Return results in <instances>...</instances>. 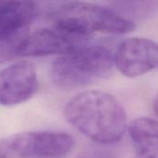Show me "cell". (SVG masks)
Wrapping results in <instances>:
<instances>
[{
  "label": "cell",
  "mask_w": 158,
  "mask_h": 158,
  "mask_svg": "<svg viewBox=\"0 0 158 158\" xmlns=\"http://www.w3.org/2000/svg\"><path fill=\"white\" fill-rule=\"evenodd\" d=\"M64 115L76 130L101 144L118 143L128 131L123 106L113 95L101 91L78 94L66 105Z\"/></svg>",
  "instance_id": "cell-1"
},
{
  "label": "cell",
  "mask_w": 158,
  "mask_h": 158,
  "mask_svg": "<svg viewBox=\"0 0 158 158\" xmlns=\"http://www.w3.org/2000/svg\"><path fill=\"white\" fill-rule=\"evenodd\" d=\"M48 16L54 26L80 34L94 32L123 34L132 31L135 24L117 11L94 3L70 1L53 6Z\"/></svg>",
  "instance_id": "cell-2"
},
{
  "label": "cell",
  "mask_w": 158,
  "mask_h": 158,
  "mask_svg": "<svg viewBox=\"0 0 158 158\" xmlns=\"http://www.w3.org/2000/svg\"><path fill=\"white\" fill-rule=\"evenodd\" d=\"M114 66V56L106 47L88 44L57 57L51 66V77L58 88L69 91L106 77Z\"/></svg>",
  "instance_id": "cell-3"
},
{
  "label": "cell",
  "mask_w": 158,
  "mask_h": 158,
  "mask_svg": "<svg viewBox=\"0 0 158 158\" xmlns=\"http://www.w3.org/2000/svg\"><path fill=\"white\" fill-rule=\"evenodd\" d=\"M74 146L69 134L57 131H27L0 140V155L5 158H61Z\"/></svg>",
  "instance_id": "cell-4"
},
{
  "label": "cell",
  "mask_w": 158,
  "mask_h": 158,
  "mask_svg": "<svg viewBox=\"0 0 158 158\" xmlns=\"http://www.w3.org/2000/svg\"><path fill=\"white\" fill-rule=\"evenodd\" d=\"M91 36L80 34L56 26L40 29L29 34L21 56L66 55L90 44Z\"/></svg>",
  "instance_id": "cell-5"
},
{
  "label": "cell",
  "mask_w": 158,
  "mask_h": 158,
  "mask_svg": "<svg viewBox=\"0 0 158 158\" xmlns=\"http://www.w3.org/2000/svg\"><path fill=\"white\" fill-rule=\"evenodd\" d=\"M118 71L130 78L158 70V44L146 38H130L123 41L114 55Z\"/></svg>",
  "instance_id": "cell-6"
},
{
  "label": "cell",
  "mask_w": 158,
  "mask_h": 158,
  "mask_svg": "<svg viewBox=\"0 0 158 158\" xmlns=\"http://www.w3.org/2000/svg\"><path fill=\"white\" fill-rule=\"evenodd\" d=\"M37 88V71L32 63L19 61L0 69V105L24 103L33 96Z\"/></svg>",
  "instance_id": "cell-7"
},
{
  "label": "cell",
  "mask_w": 158,
  "mask_h": 158,
  "mask_svg": "<svg viewBox=\"0 0 158 158\" xmlns=\"http://www.w3.org/2000/svg\"><path fill=\"white\" fill-rule=\"evenodd\" d=\"M136 158H158V121L139 118L128 125Z\"/></svg>",
  "instance_id": "cell-8"
},
{
  "label": "cell",
  "mask_w": 158,
  "mask_h": 158,
  "mask_svg": "<svg viewBox=\"0 0 158 158\" xmlns=\"http://www.w3.org/2000/svg\"><path fill=\"white\" fill-rule=\"evenodd\" d=\"M32 2L0 1V37L22 27L30 26L36 15Z\"/></svg>",
  "instance_id": "cell-9"
},
{
  "label": "cell",
  "mask_w": 158,
  "mask_h": 158,
  "mask_svg": "<svg viewBox=\"0 0 158 158\" xmlns=\"http://www.w3.org/2000/svg\"><path fill=\"white\" fill-rule=\"evenodd\" d=\"M30 26L12 31L0 37V64L21 56L25 42L30 34Z\"/></svg>",
  "instance_id": "cell-10"
},
{
  "label": "cell",
  "mask_w": 158,
  "mask_h": 158,
  "mask_svg": "<svg viewBox=\"0 0 158 158\" xmlns=\"http://www.w3.org/2000/svg\"><path fill=\"white\" fill-rule=\"evenodd\" d=\"M154 109H155L156 115L158 116V95L156 96V100L154 102Z\"/></svg>",
  "instance_id": "cell-11"
},
{
  "label": "cell",
  "mask_w": 158,
  "mask_h": 158,
  "mask_svg": "<svg viewBox=\"0 0 158 158\" xmlns=\"http://www.w3.org/2000/svg\"><path fill=\"white\" fill-rule=\"evenodd\" d=\"M0 158H5V157H3V156H1V155H0Z\"/></svg>",
  "instance_id": "cell-12"
}]
</instances>
